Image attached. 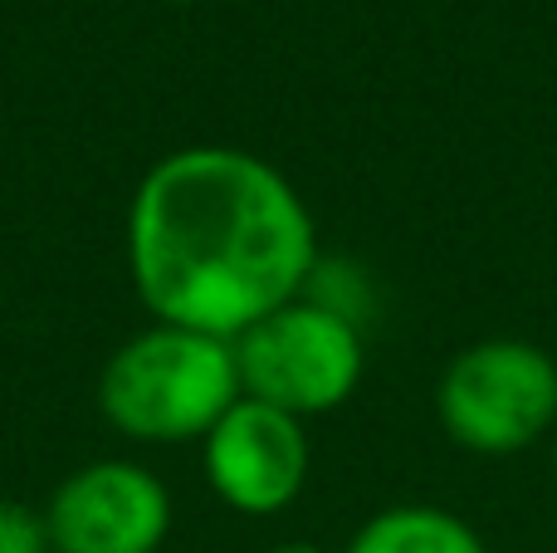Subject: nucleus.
Listing matches in <instances>:
<instances>
[{"mask_svg": "<svg viewBox=\"0 0 557 553\" xmlns=\"http://www.w3.org/2000/svg\"><path fill=\"white\" fill-rule=\"evenodd\" d=\"M127 270L157 323L235 343L308 290L318 225L274 162L240 147H182L133 192Z\"/></svg>", "mask_w": 557, "mask_h": 553, "instance_id": "obj_1", "label": "nucleus"}, {"mask_svg": "<svg viewBox=\"0 0 557 553\" xmlns=\"http://www.w3.org/2000/svg\"><path fill=\"white\" fill-rule=\"evenodd\" d=\"M240 402L235 343L182 323H152L127 339L98 378L108 427L147 446L206 441V431Z\"/></svg>", "mask_w": 557, "mask_h": 553, "instance_id": "obj_2", "label": "nucleus"}, {"mask_svg": "<svg viewBox=\"0 0 557 553\" xmlns=\"http://www.w3.org/2000/svg\"><path fill=\"white\" fill-rule=\"evenodd\" d=\"M240 392L288 417H323L357 392L367 348L343 309L318 299H288L235 339Z\"/></svg>", "mask_w": 557, "mask_h": 553, "instance_id": "obj_3", "label": "nucleus"}, {"mask_svg": "<svg viewBox=\"0 0 557 553\" xmlns=\"http://www.w3.org/2000/svg\"><path fill=\"white\" fill-rule=\"evenodd\" d=\"M435 417L474 456H513L557 427V362L529 339H484L450 358Z\"/></svg>", "mask_w": 557, "mask_h": 553, "instance_id": "obj_4", "label": "nucleus"}, {"mask_svg": "<svg viewBox=\"0 0 557 553\" xmlns=\"http://www.w3.org/2000/svg\"><path fill=\"white\" fill-rule=\"evenodd\" d=\"M54 553H157L172 534V490L137 460H94L45 509Z\"/></svg>", "mask_w": 557, "mask_h": 553, "instance_id": "obj_5", "label": "nucleus"}, {"mask_svg": "<svg viewBox=\"0 0 557 553\" xmlns=\"http://www.w3.org/2000/svg\"><path fill=\"white\" fill-rule=\"evenodd\" d=\"M201 456L215 495L240 515L264 519L298 500L313 451L304 421L240 392V402L206 431Z\"/></svg>", "mask_w": 557, "mask_h": 553, "instance_id": "obj_6", "label": "nucleus"}, {"mask_svg": "<svg viewBox=\"0 0 557 553\" xmlns=\"http://www.w3.org/2000/svg\"><path fill=\"white\" fill-rule=\"evenodd\" d=\"M343 553H490L474 525L441 505H386L347 539Z\"/></svg>", "mask_w": 557, "mask_h": 553, "instance_id": "obj_7", "label": "nucleus"}, {"mask_svg": "<svg viewBox=\"0 0 557 553\" xmlns=\"http://www.w3.org/2000/svg\"><path fill=\"white\" fill-rule=\"evenodd\" d=\"M0 553H54L45 515L25 500H0Z\"/></svg>", "mask_w": 557, "mask_h": 553, "instance_id": "obj_8", "label": "nucleus"}, {"mask_svg": "<svg viewBox=\"0 0 557 553\" xmlns=\"http://www.w3.org/2000/svg\"><path fill=\"white\" fill-rule=\"evenodd\" d=\"M264 553H327V549L304 544V539H288V544H274V549H264Z\"/></svg>", "mask_w": 557, "mask_h": 553, "instance_id": "obj_9", "label": "nucleus"}, {"mask_svg": "<svg viewBox=\"0 0 557 553\" xmlns=\"http://www.w3.org/2000/svg\"><path fill=\"white\" fill-rule=\"evenodd\" d=\"M553 470H557V451H553Z\"/></svg>", "mask_w": 557, "mask_h": 553, "instance_id": "obj_10", "label": "nucleus"}, {"mask_svg": "<svg viewBox=\"0 0 557 553\" xmlns=\"http://www.w3.org/2000/svg\"><path fill=\"white\" fill-rule=\"evenodd\" d=\"M176 5H186V0H176Z\"/></svg>", "mask_w": 557, "mask_h": 553, "instance_id": "obj_11", "label": "nucleus"}]
</instances>
